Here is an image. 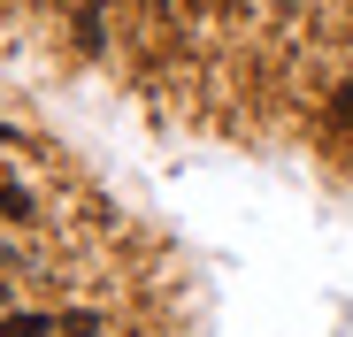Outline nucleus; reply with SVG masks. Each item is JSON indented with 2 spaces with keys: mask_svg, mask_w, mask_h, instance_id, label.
Masks as SVG:
<instances>
[{
  "mask_svg": "<svg viewBox=\"0 0 353 337\" xmlns=\"http://www.w3.org/2000/svg\"><path fill=\"white\" fill-rule=\"evenodd\" d=\"M323 116H330V131H353V77L330 92V107H323Z\"/></svg>",
  "mask_w": 353,
  "mask_h": 337,
  "instance_id": "2",
  "label": "nucleus"
},
{
  "mask_svg": "<svg viewBox=\"0 0 353 337\" xmlns=\"http://www.w3.org/2000/svg\"><path fill=\"white\" fill-rule=\"evenodd\" d=\"M54 322H62V337H92V329H100V314H85V307H77V314H54Z\"/></svg>",
  "mask_w": 353,
  "mask_h": 337,
  "instance_id": "4",
  "label": "nucleus"
},
{
  "mask_svg": "<svg viewBox=\"0 0 353 337\" xmlns=\"http://www.w3.org/2000/svg\"><path fill=\"white\" fill-rule=\"evenodd\" d=\"M54 314H0V337H54Z\"/></svg>",
  "mask_w": 353,
  "mask_h": 337,
  "instance_id": "1",
  "label": "nucleus"
},
{
  "mask_svg": "<svg viewBox=\"0 0 353 337\" xmlns=\"http://www.w3.org/2000/svg\"><path fill=\"white\" fill-rule=\"evenodd\" d=\"M0 268H16V246H0Z\"/></svg>",
  "mask_w": 353,
  "mask_h": 337,
  "instance_id": "5",
  "label": "nucleus"
},
{
  "mask_svg": "<svg viewBox=\"0 0 353 337\" xmlns=\"http://www.w3.org/2000/svg\"><path fill=\"white\" fill-rule=\"evenodd\" d=\"M8 138H16V131H8V123H0V146H8Z\"/></svg>",
  "mask_w": 353,
  "mask_h": 337,
  "instance_id": "6",
  "label": "nucleus"
},
{
  "mask_svg": "<svg viewBox=\"0 0 353 337\" xmlns=\"http://www.w3.org/2000/svg\"><path fill=\"white\" fill-rule=\"evenodd\" d=\"M0 215H8V222H31V192H23V184H0Z\"/></svg>",
  "mask_w": 353,
  "mask_h": 337,
  "instance_id": "3",
  "label": "nucleus"
}]
</instances>
